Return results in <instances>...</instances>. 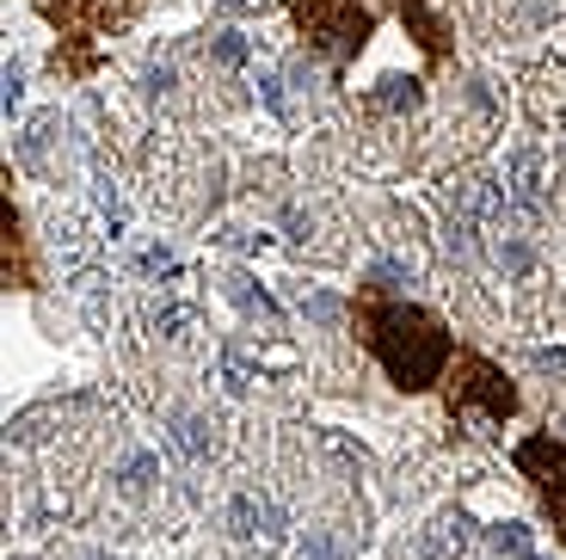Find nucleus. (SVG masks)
Masks as SVG:
<instances>
[{
  "mask_svg": "<svg viewBox=\"0 0 566 560\" xmlns=\"http://www.w3.org/2000/svg\"><path fill=\"white\" fill-rule=\"evenodd\" d=\"M302 25H308V43H321L333 56H352L369 38V13H357L352 0H302Z\"/></svg>",
  "mask_w": 566,
  "mask_h": 560,
  "instance_id": "3",
  "label": "nucleus"
},
{
  "mask_svg": "<svg viewBox=\"0 0 566 560\" xmlns=\"http://www.w3.org/2000/svg\"><path fill=\"white\" fill-rule=\"evenodd\" d=\"M247 56H253V43H247L241 31H216V38H210V62H216V69H247Z\"/></svg>",
  "mask_w": 566,
  "mask_h": 560,
  "instance_id": "11",
  "label": "nucleus"
},
{
  "mask_svg": "<svg viewBox=\"0 0 566 560\" xmlns=\"http://www.w3.org/2000/svg\"><path fill=\"white\" fill-rule=\"evenodd\" d=\"M25 98V62L7 56V117H13V105Z\"/></svg>",
  "mask_w": 566,
  "mask_h": 560,
  "instance_id": "19",
  "label": "nucleus"
},
{
  "mask_svg": "<svg viewBox=\"0 0 566 560\" xmlns=\"http://www.w3.org/2000/svg\"><path fill=\"white\" fill-rule=\"evenodd\" d=\"M376 98H382V105H388V112H412V105H419V81H400V74H388V81H382V93H376Z\"/></svg>",
  "mask_w": 566,
  "mask_h": 560,
  "instance_id": "12",
  "label": "nucleus"
},
{
  "mask_svg": "<svg viewBox=\"0 0 566 560\" xmlns=\"http://www.w3.org/2000/svg\"><path fill=\"white\" fill-rule=\"evenodd\" d=\"M222 523H228V536H234V542L259 548V554L283 548V536H290V511H283L271 492H259V487L234 492V499H228V511H222Z\"/></svg>",
  "mask_w": 566,
  "mask_h": 560,
  "instance_id": "2",
  "label": "nucleus"
},
{
  "mask_svg": "<svg viewBox=\"0 0 566 560\" xmlns=\"http://www.w3.org/2000/svg\"><path fill=\"white\" fill-rule=\"evenodd\" d=\"M259 98H265L277 117H290V98H283V74H259Z\"/></svg>",
  "mask_w": 566,
  "mask_h": 560,
  "instance_id": "18",
  "label": "nucleus"
},
{
  "mask_svg": "<svg viewBox=\"0 0 566 560\" xmlns=\"http://www.w3.org/2000/svg\"><path fill=\"white\" fill-rule=\"evenodd\" d=\"M148 93H172V69L160 62V69H148Z\"/></svg>",
  "mask_w": 566,
  "mask_h": 560,
  "instance_id": "21",
  "label": "nucleus"
},
{
  "mask_svg": "<svg viewBox=\"0 0 566 560\" xmlns=\"http://www.w3.org/2000/svg\"><path fill=\"white\" fill-rule=\"evenodd\" d=\"M468 542H474V518H468V511H443V518L424 530L419 554H424V560H462Z\"/></svg>",
  "mask_w": 566,
  "mask_h": 560,
  "instance_id": "7",
  "label": "nucleus"
},
{
  "mask_svg": "<svg viewBox=\"0 0 566 560\" xmlns=\"http://www.w3.org/2000/svg\"><path fill=\"white\" fill-rule=\"evenodd\" d=\"M364 326H369V345L376 357L388 364V376L400 388H431L438 370L450 364V333L424 309H364Z\"/></svg>",
  "mask_w": 566,
  "mask_h": 560,
  "instance_id": "1",
  "label": "nucleus"
},
{
  "mask_svg": "<svg viewBox=\"0 0 566 560\" xmlns=\"http://www.w3.org/2000/svg\"><path fill=\"white\" fill-rule=\"evenodd\" d=\"M222 290H228V302H234L241 314H253V321H277V302H271V295L259 290V283L247 278V271H228Z\"/></svg>",
  "mask_w": 566,
  "mask_h": 560,
  "instance_id": "8",
  "label": "nucleus"
},
{
  "mask_svg": "<svg viewBox=\"0 0 566 560\" xmlns=\"http://www.w3.org/2000/svg\"><path fill=\"white\" fill-rule=\"evenodd\" d=\"M155 475H160L155 456H129V463H124V492H148V487H155Z\"/></svg>",
  "mask_w": 566,
  "mask_h": 560,
  "instance_id": "15",
  "label": "nucleus"
},
{
  "mask_svg": "<svg viewBox=\"0 0 566 560\" xmlns=\"http://www.w3.org/2000/svg\"><path fill=\"white\" fill-rule=\"evenodd\" d=\"M167 444H172V456H185V463H203V456L216 449V425L203 419V413L172 406V413H167Z\"/></svg>",
  "mask_w": 566,
  "mask_h": 560,
  "instance_id": "6",
  "label": "nucleus"
},
{
  "mask_svg": "<svg viewBox=\"0 0 566 560\" xmlns=\"http://www.w3.org/2000/svg\"><path fill=\"white\" fill-rule=\"evenodd\" d=\"M155 326L167 339H185V333H198V309H191V302H172V295H160V302H155Z\"/></svg>",
  "mask_w": 566,
  "mask_h": 560,
  "instance_id": "9",
  "label": "nucleus"
},
{
  "mask_svg": "<svg viewBox=\"0 0 566 560\" xmlns=\"http://www.w3.org/2000/svg\"><path fill=\"white\" fill-rule=\"evenodd\" d=\"M302 560H345V542H339V530H308V542H302Z\"/></svg>",
  "mask_w": 566,
  "mask_h": 560,
  "instance_id": "13",
  "label": "nucleus"
},
{
  "mask_svg": "<svg viewBox=\"0 0 566 560\" xmlns=\"http://www.w3.org/2000/svg\"><path fill=\"white\" fill-rule=\"evenodd\" d=\"M499 266H505V271H517V278H524V271H530V247H524V240H517V235H505V240H499Z\"/></svg>",
  "mask_w": 566,
  "mask_h": 560,
  "instance_id": "17",
  "label": "nucleus"
},
{
  "mask_svg": "<svg viewBox=\"0 0 566 560\" xmlns=\"http://www.w3.org/2000/svg\"><path fill=\"white\" fill-rule=\"evenodd\" d=\"M302 314L321 321V326H339L345 321V302H339V295H302Z\"/></svg>",
  "mask_w": 566,
  "mask_h": 560,
  "instance_id": "16",
  "label": "nucleus"
},
{
  "mask_svg": "<svg viewBox=\"0 0 566 560\" xmlns=\"http://www.w3.org/2000/svg\"><path fill=\"white\" fill-rule=\"evenodd\" d=\"M216 7H222V13H265L271 0H216Z\"/></svg>",
  "mask_w": 566,
  "mask_h": 560,
  "instance_id": "20",
  "label": "nucleus"
},
{
  "mask_svg": "<svg viewBox=\"0 0 566 560\" xmlns=\"http://www.w3.org/2000/svg\"><path fill=\"white\" fill-rule=\"evenodd\" d=\"M253 370H247V357H241V351H222V388L228 394H247V388H253Z\"/></svg>",
  "mask_w": 566,
  "mask_h": 560,
  "instance_id": "14",
  "label": "nucleus"
},
{
  "mask_svg": "<svg viewBox=\"0 0 566 560\" xmlns=\"http://www.w3.org/2000/svg\"><path fill=\"white\" fill-rule=\"evenodd\" d=\"M486 542H493L499 560H536V548H530V530H524V523H499V530H486Z\"/></svg>",
  "mask_w": 566,
  "mask_h": 560,
  "instance_id": "10",
  "label": "nucleus"
},
{
  "mask_svg": "<svg viewBox=\"0 0 566 560\" xmlns=\"http://www.w3.org/2000/svg\"><path fill=\"white\" fill-rule=\"evenodd\" d=\"M462 376H468L462 388L450 382V401H455V406H462V401H486V406H493V419H505L511 406H517V394H511L505 382H499V370H493V364H481V357H468Z\"/></svg>",
  "mask_w": 566,
  "mask_h": 560,
  "instance_id": "5",
  "label": "nucleus"
},
{
  "mask_svg": "<svg viewBox=\"0 0 566 560\" xmlns=\"http://www.w3.org/2000/svg\"><path fill=\"white\" fill-rule=\"evenodd\" d=\"M505 204L517 216H542V155L536 148H511L505 155Z\"/></svg>",
  "mask_w": 566,
  "mask_h": 560,
  "instance_id": "4",
  "label": "nucleus"
}]
</instances>
